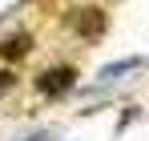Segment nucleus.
<instances>
[{
  "mask_svg": "<svg viewBox=\"0 0 149 141\" xmlns=\"http://www.w3.org/2000/svg\"><path fill=\"white\" fill-rule=\"evenodd\" d=\"M73 81H77V73L61 65V69H49L45 77H36V89H40L45 97H61V93H69V89H73Z\"/></svg>",
  "mask_w": 149,
  "mask_h": 141,
  "instance_id": "nucleus-1",
  "label": "nucleus"
},
{
  "mask_svg": "<svg viewBox=\"0 0 149 141\" xmlns=\"http://www.w3.org/2000/svg\"><path fill=\"white\" fill-rule=\"evenodd\" d=\"M28 48H32V36H28V32H12V36L0 45V57H4V61H20Z\"/></svg>",
  "mask_w": 149,
  "mask_h": 141,
  "instance_id": "nucleus-3",
  "label": "nucleus"
},
{
  "mask_svg": "<svg viewBox=\"0 0 149 141\" xmlns=\"http://www.w3.org/2000/svg\"><path fill=\"white\" fill-rule=\"evenodd\" d=\"M12 85H16V73H8V69H4V73H0V89H4V93H8V89H12Z\"/></svg>",
  "mask_w": 149,
  "mask_h": 141,
  "instance_id": "nucleus-4",
  "label": "nucleus"
},
{
  "mask_svg": "<svg viewBox=\"0 0 149 141\" xmlns=\"http://www.w3.org/2000/svg\"><path fill=\"white\" fill-rule=\"evenodd\" d=\"M73 32H81L85 40H97L101 32H105V12L101 8H81L73 16Z\"/></svg>",
  "mask_w": 149,
  "mask_h": 141,
  "instance_id": "nucleus-2",
  "label": "nucleus"
}]
</instances>
